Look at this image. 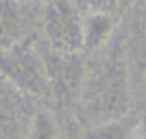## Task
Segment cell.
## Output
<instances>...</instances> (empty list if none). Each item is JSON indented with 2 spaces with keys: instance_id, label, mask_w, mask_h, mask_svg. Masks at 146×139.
Wrapping results in <instances>:
<instances>
[{
  "instance_id": "cell-1",
  "label": "cell",
  "mask_w": 146,
  "mask_h": 139,
  "mask_svg": "<svg viewBox=\"0 0 146 139\" xmlns=\"http://www.w3.org/2000/svg\"><path fill=\"white\" fill-rule=\"evenodd\" d=\"M79 108L90 128L128 116V72L115 51L100 56L86 69Z\"/></svg>"
},
{
  "instance_id": "cell-2",
  "label": "cell",
  "mask_w": 146,
  "mask_h": 139,
  "mask_svg": "<svg viewBox=\"0 0 146 139\" xmlns=\"http://www.w3.org/2000/svg\"><path fill=\"white\" fill-rule=\"evenodd\" d=\"M2 72L15 87L31 95H46L51 92L46 57L38 51L35 38L15 43L2 54Z\"/></svg>"
},
{
  "instance_id": "cell-3",
  "label": "cell",
  "mask_w": 146,
  "mask_h": 139,
  "mask_svg": "<svg viewBox=\"0 0 146 139\" xmlns=\"http://www.w3.org/2000/svg\"><path fill=\"white\" fill-rule=\"evenodd\" d=\"M44 31L54 53L77 54L84 47V18L74 0H51L48 3Z\"/></svg>"
},
{
  "instance_id": "cell-4",
  "label": "cell",
  "mask_w": 146,
  "mask_h": 139,
  "mask_svg": "<svg viewBox=\"0 0 146 139\" xmlns=\"http://www.w3.org/2000/svg\"><path fill=\"white\" fill-rule=\"evenodd\" d=\"M49 88L62 106L79 105L86 69L80 54L54 53L46 57Z\"/></svg>"
},
{
  "instance_id": "cell-5",
  "label": "cell",
  "mask_w": 146,
  "mask_h": 139,
  "mask_svg": "<svg viewBox=\"0 0 146 139\" xmlns=\"http://www.w3.org/2000/svg\"><path fill=\"white\" fill-rule=\"evenodd\" d=\"M112 18L108 13H90L84 18V47L99 49L112 33Z\"/></svg>"
},
{
  "instance_id": "cell-6",
  "label": "cell",
  "mask_w": 146,
  "mask_h": 139,
  "mask_svg": "<svg viewBox=\"0 0 146 139\" xmlns=\"http://www.w3.org/2000/svg\"><path fill=\"white\" fill-rule=\"evenodd\" d=\"M133 126H135L133 118L123 116V118L105 123V125L90 128L84 139H130Z\"/></svg>"
},
{
  "instance_id": "cell-7",
  "label": "cell",
  "mask_w": 146,
  "mask_h": 139,
  "mask_svg": "<svg viewBox=\"0 0 146 139\" xmlns=\"http://www.w3.org/2000/svg\"><path fill=\"white\" fill-rule=\"evenodd\" d=\"M28 139H58L56 123L48 111H38L35 115Z\"/></svg>"
},
{
  "instance_id": "cell-8",
  "label": "cell",
  "mask_w": 146,
  "mask_h": 139,
  "mask_svg": "<svg viewBox=\"0 0 146 139\" xmlns=\"http://www.w3.org/2000/svg\"><path fill=\"white\" fill-rule=\"evenodd\" d=\"M79 8L90 10V13H107L117 5L118 0H74Z\"/></svg>"
},
{
  "instance_id": "cell-9",
  "label": "cell",
  "mask_w": 146,
  "mask_h": 139,
  "mask_svg": "<svg viewBox=\"0 0 146 139\" xmlns=\"http://www.w3.org/2000/svg\"><path fill=\"white\" fill-rule=\"evenodd\" d=\"M15 2H25V0H15Z\"/></svg>"
}]
</instances>
